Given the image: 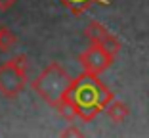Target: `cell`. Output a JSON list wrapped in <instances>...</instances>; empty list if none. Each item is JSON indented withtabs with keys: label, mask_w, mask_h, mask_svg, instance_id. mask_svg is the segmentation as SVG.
I'll return each mask as SVG.
<instances>
[{
	"label": "cell",
	"mask_w": 149,
	"mask_h": 138,
	"mask_svg": "<svg viewBox=\"0 0 149 138\" xmlns=\"http://www.w3.org/2000/svg\"><path fill=\"white\" fill-rule=\"evenodd\" d=\"M61 136H84L82 130H79L77 127H69V129H65L61 132Z\"/></svg>",
	"instance_id": "obj_10"
},
{
	"label": "cell",
	"mask_w": 149,
	"mask_h": 138,
	"mask_svg": "<svg viewBox=\"0 0 149 138\" xmlns=\"http://www.w3.org/2000/svg\"><path fill=\"white\" fill-rule=\"evenodd\" d=\"M63 98L71 102L77 117L88 123L94 121L101 111H105L107 104L115 98V94L105 83H101L100 75L84 71L71 81Z\"/></svg>",
	"instance_id": "obj_1"
},
{
	"label": "cell",
	"mask_w": 149,
	"mask_h": 138,
	"mask_svg": "<svg viewBox=\"0 0 149 138\" xmlns=\"http://www.w3.org/2000/svg\"><path fill=\"white\" fill-rule=\"evenodd\" d=\"M105 113H107V117H109L113 123H123V121H126V117L130 115V107H128L124 102L113 98L109 104H107Z\"/></svg>",
	"instance_id": "obj_6"
},
{
	"label": "cell",
	"mask_w": 149,
	"mask_h": 138,
	"mask_svg": "<svg viewBox=\"0 0 149 138\" xmlns=\"http://www.w3.org/2000/svg\"><path fill=\"white\" fill-rule=\"evenodd\" d=\"M71 81H73V77L67 73L65 67L59 65L57 62H52L48 67H44L38 73V77L33 81V88L46 104L56 107V104L65 96Z\"/></svg>",
	"instance_id": "obj_2"
},
{
	"label": "cell",
	"mask_w": 149,
	"mask_h": 138,
	"mask_svg": "<svg viewBox=\"0 0 149 138\" xmlns=\"http://www.w3.org/2000/svg\"><path fill=\"white\" fill-rule=\"evenodd\" d=\"M29 81L27 56H15L0 65V94L4 98H17Z\"/></svg>",
	"instance_id": "obj_3"
},
{
	"label": "cell",
	"mask_w": 149,
	"mask_h": 138,
	"mask_svg": "<svg viewBox=\"0 0 149 138\" xmlns=\"http://www.w3.org/2000/svg\"><path fill=\"white\" fill-rule=\"evenodd\" d=\"M113 54H109L105 48H101L100 44H94V42L79 56V63L82 65V69L94 75H101L103 71H107L113 65Z\"/></svg>",
	"instance_id": "obj_4"
},
{
	"label": "cell",
	"mask_w": 149,
	"mask_h": 138,
	"mask_svg": "<svg viewBox=\"0 0 149 138\" xmlns=\"http://www.w3.org/2000/svg\"><path fill=\"white\" fill-rule=\"evenodd\" d=\"M15 44H17L15 35L10 31L8 27L0 25V52H10Z\"/></svg>",
	"instance_id": "obj_8"
},
{
	"label": "cell",
	"mask_w": 149,
	"mask_h": 138,
	"mask_svg": "<svg viewBox=\"0 0 149 138\" xmlns=\"http://www.w3.org/2000/svg\"><path fill=\"white\" fill-rule=\"evenodd\" d=\"M17 0H0V12H6V10H10L13 4H15Z\"/></svg>",
	"instance_id": "obj_11"
},
{
	"label": "cell",
	"mask_w": 149,
	"mask_h": 138,
	"mask_svg": "<svg viewBox=\"0 0 149 138\" xmlns=\"http://www.w3.org/2000/svg\"><path fill=\"white\" fill-rule=\"evenodd\" d=\"M84 35L90 39V42H94V44H100L101 48H105L107 52L113 54V56H117V54L120 52V40H118L117 36L113 35V33L107 31V29L101 25V23L90 21V23L86 25V29H84Z\"/></svg>",
	"instance_id": "obj_5"
},
{
	"label": "cell",
	"mask_w": 149,
	"mask_h": 138,
	"mask_svg": "<svg viewBox=\"0 0 149 138\" xmlns=\"http://www.w3.org/2000/svg\"><path fill=\"white\" fill-rule=\"evenodd\" d=\"M56 111L63 117L65 121H73L77 119V111H74V107L71 106V102H67L65 98H61L59 102L56 104Z\"/></svg>",
	"instance_id": "obj_9"
},
{
	"label": "cell",
	"mask_w": 149,
	"mask_h": 138,
	"mask_svg": "<svg viewBox=\"0 0 149 138\" xmlns=\"http://www.w3.org/2000/svg\"><path fill=\"white\" fill-rule=\"evenodd\" d=\"M59 2H61L71 13H74V15H82V13L88 12L94 4H109L107 0H59Z\"/></svg>",
	"instance_id": "obj_7"
}]
</instances>
